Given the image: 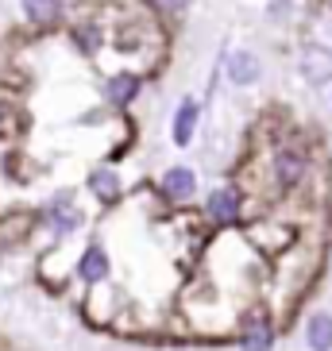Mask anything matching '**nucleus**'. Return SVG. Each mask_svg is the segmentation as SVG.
<instances>
[{
  "label": "nucleus",
  "instance_id": "obj_1",
  "mask_svg": "<svg viewBox=\"0 0 332 351\" xmlns=\"http://www.w3.org/2000/svg\"><path fill=\"white\" fill-rule=\"evenodd\" d=\"M274 340H278V324H274V313L267 305H251L239 317V332L236 343L239 351H274Z\"/></svg>",
  "mask_w": 332,
  "mask_h": 351
},
{
  "label": "nucleus",
  "instance_id": "obj_2",
  "mask_svg": "<svg viewBox=\"0 0 332 351\" xmlns=\"http://www.w3.org/2000/svg\"><path fill=\"white\" fill-rule=\"evenodd\" d=\"M305 178H309V158L301 155V151H294V147L274 151V158H270V182H274L278 193H294L298 186H305Z\"/></svg>",
  "mask_w": 332,
  "mask_h": 351
},
{
  "label": "nucleus",
  "instance_id": "obj_3",
  "mask_svg": "<svg viewBox=\"0 0 332 351\" xmlns=\"http://www.w3.org/2000/svg\"><path fill=\"white\" fill-rule=\"evenodd\" d=\"M244 217V193L236 186H217L205 197V220L213 228H236Z\"/></svg>",
  "mask_w": 332,
  "mask_h": 351
},
{
  "label": "nucleus",
  "instance_id": "obj_4",
  "mask_svg": "<svg viewBox=\"0 0 332 351\" xmlns=\"http://www.w3.org/2000/svg\"><path fill=\"white\" fill-rule=\"evenodd\" d=\"M158 193L170 201V205H189L198 197V174L193 166H170L163 178H158Z\"/></svg>",
  "mask_w": 332,
  "mask_h": 351
},
{
  "label": "nucleus",
  "instance_id": "obj_5",
  "mask_svg": "<svg viewBox=\"0 0 332 351\" xmlns=\"http://www.w3.org/2000/svg\"><path fill=\"white\" fill-rule=\"evenodd\" d=\"M43 217H47V224H51L58 236H70V232H78V228L85 224V213L73 205L70 193H54L51 201H47V208H43Z\"/></svg>",
  "mask_w": 332,
  "mask_h": 351
},
{
  "label": "nucleus",
  "instance_id": "obj_6",
  "mask_svg": "<svg viewBox=\"0 0 332 351\" xmlns=\"http://www.w3.org/2000/svg\"><path fill=\"white\" fill-rule=\"evenodd\" d=\"M73 274H78L82 286H101V282H108V274H112V258H108V251H104L101 243H89V247L82 251V258H78Z\"/></svg>",
  "mask_w": 332,
  "mask_h": 351
},
{
  "label": "nucleus",
  "instance_id": "obj_7",
  "mask_svg": "<svg viewBox=\"0 0 332 351\" xmlns=\"http://www.w3.org/2000/svg\"><path fill=\"white\" fill-rule=\"evenodd\" d=\"M89 193L101 201V205H116L120 197H124V182H120V174H116L112 166H97V170H89Z\"/></svg>",
  "mask_w": 332,
  "mask_h": 351
},
{
  "label": "nucleus",
  "instance_id": "obj_8",
  "mask_svg": "<svg viewBox=\"0 0 332 351\" xmlns=\"http://www.w3.org/2000/svg\"><path fill=\"white\" fill-rule=\"evenodd\" d=\"M301 77L309 85L332 82V51H324V47H305L301 51Z\"/></svg>",
  "mask_w": 332,
  "mask_h": 351
},
{
  "label": "nucleus",
  "instance_id": "obj_9",
  "mask_svg": "<svg viewBox=\"0 0 332 351\" xmlns=\"http://www.w3.org/2000/svg\"><path fill=\"white\" fill-rule=\"evenodd\" d=\"M198 116H201V108H198V101H193V97H186V101L174 108L170 139H174L178 147H189V143H193V132H198Z\"/></svg>",
  "mask_w": 332,
  "mask_h": 351
},
{
  "label": "nucleus",
  "instance_id": "obj_10",
  "mask_svg": "<svg viewBox=\"0 0 332 351\" xmlns=\"http://www.w3.org/2000/svg\"><path fill=\"white\" fill-rule=\"evenodd\" d=\"M139 89H143V82H139L135 73H112V77L104 82V101L116 104V108H128V104L139 97Z\"/></svg>",
  "mask_w": 332,
  "mask_h": 351
},
{
  "label": "nucleus",
  "instance_id": "obj_11",
  "mask_svg": "<svg viewBox=\"0 0 332 351\" xmlns=\"http://www.w3.org/2000/svg\"><path fill=\"white\" fill-rule=\"evenodd\" d=\"M305 348L309 351H332V313L317 309L305 317Z\"/></svg>",
  "mask_w": 332,
  "mask_h": 351
},
{
  "label": "nucleus",
  "instance_id": "obj_12",
  "mask_svg": "<svg viewBox=\"0 0 332 351\" xmlns=\"http://www.w3.org/2000/svg\"><path fill=\"white\" fill-rule=\"evenodd\" d=\"M259 58L251 51H236V54H228V77H232V85H255L259 82Z\"/></svg>",
  "mask_w": 332,
  "mask_h": 351
},
{
  "label": "nucleus",
  "instance_id": "obj_13",
  "mask_svg": "<svg viewBox=\"0 0 332 351\" xmlns=\"http://www.w3.org/2000/svg\"><path fill=\"white\" fill-rule=\"evenodd\" d=\"M23 16L39 27H51L62 20V0H23Z\"/></svg>",
  "mask_w": 332,
  "mask_h": 351
},
{
  "label": "nucleus",
  "instance_id": "obj_14",
  "mask_svg": "<svg viewBox=\"0 0 332 351\" xmlns=\"http://www.w3.org/2000/svg\"><path fill=\"white\" fill-rule=\"evenodd\" d=\"M151 4H155L158 12H163V16H178V12L186 8L189 0H151Z\"/></svg>",
  "mask_w": 332,
  "mask_h": 351
}]
</instances>
